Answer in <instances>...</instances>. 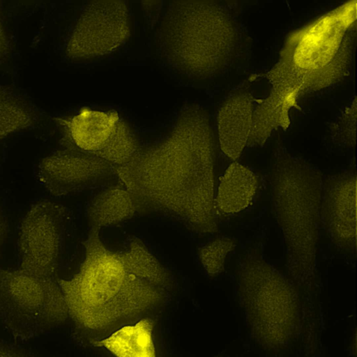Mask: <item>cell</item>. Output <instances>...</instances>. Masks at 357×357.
Instances as JSON below:
<instances>
[{
  "label": "cell",
  "mask_w": 357,
  "mask_h": 357,
  "mask_svg": "<svg viewBox=\"0 0 357 357\" xmlns=\"http://www.w3.org/2000/svg\"><path fill=\"white\" fill-rule=\"evenodd\" d=\"M130 28V13L126 1H91L82 10L68 38L66 54L75 60L109 54L129 38Z\"/></svg>",
  "instance_id": "9c48e42d"
},
{
  "label": "cell",
  "mask_w": 357,
  "mask_h": 357,
  "mask_svg": "<svg viewBox=\"0 0 357 357\" xmlns=\"http://www.w3.org/2000/svg\"><path fill=\"white\" fill-rule=\"evenodd\" d=\"M321 221L332 242L344 251L356 247V174L338 173L323 183Z\"/></svg>",
  "instance_id": "8fae6325"
},
{
  "label": "cell",
  "mask_w": 357,
  "mask_h": 357,
  "mask_svg": "<svg viewBox=\"0 0 357 357\" xmlns=\"http://www.w3.org/2000/svg\"><path fill=\"white\" fill-rule=\"evenodd\" d=\"M153 331V321L145 318L121 327L107 337L94 340L93 344L116 357H156Z\"/></svg>",
  "instance_id": "e0dca14e"
},
{
  "label": "cell",
  "mask_w": 357,
  "mask_h": 357,
  "mask_svg": "<svg viewBox=\"0 0 357 357\" xmlns=\"http://www.w3.org/2000/svg\"><path fill=\"white\" fill-rule=\"evenodd\" d=\"M236 247V241L229 236L217 237L202 246L198 257L207 275L215 277L225 268L227 255Z\"/></svg>",
  "instance_id": "7402d4cb"
},
{
  "label": "cell",
  "mask_w": 357,
  "mask_h": 357,
  "mask_svg": "<svg viewBox=\"0 0 357 357\" xmlns=\"http://www.w3.org/2000/svg\"><path fill=\"white\" fill-rule=\"evenodd\" d=\"M0 357H45L16 344L0 339Z\"/></svg>",
  "instance_id": "cb8c5ba5"
},
{
  "label": "cell",
  "mask_w": 357,
  "mask_h": 357,
  "mask_svg": "<svg viewBox=\"0 0 357 357\" xmlns=\"http://www.w3.org/2000/svg\"><path fill=\"white\" fill-rule=\"evenodd\" d=\"M137 213L132 195L120 183L99 192L89 201L86 208L91 227L99 229L118 225Z\"/></svg>",
  "instance_id": "2e32d148"
},
{
  "label": "cell",
  "mask_w": 357,
  "mask_h": 357,
  "mask_svg": "<svg viewBox=\"0 0 357 357\" xmlns=\"http://www.w3.org/2000/svg\"><path fill=\"white\" fill-rule=\"evenodd\" d=\"M121 252L126 264L136 276L167 291L170 288L169 273L140 239L132 238Z\"/></svg>",
  "instance_id": "ac0fdd59"
},
{
  "label": "cell",
  "mask_w": 357,
  "mask_h": 357,
  "mask_svg": "<svg viewBox=\"0 0 357 357\" xmlns=\"http://www.w3.org/2000/svg\"><path fill=\"white\" fill-rule=\"evenodd\" d=\"M69 319L58 278L0 268V325L13 337L31 339Z\"/></svg>",
  "instance_id": "52a82bcc"
},
{
  "label": "cell",
  "mask_w": 357,
  "mask_h": 357,
  "mask_svg": "<svg viewBox=\"0 0 357 357\" xmlns=\"http://www.w3.org/2000/svg\"><path fill=\"white\" fill-rule=\"evenodd\" d=\"M298 99L294 93L271 87L268 96L254 107L247 146H261L275 130L288 128L290 109L297 106Z\"/></svg>",
  "instance_id": "5bb4252c"
},
{
  "label": "cell",
  "mask_w": 357,
  "mask_h": 357,
  "mask_svg": "<svg viewBox=\"0 0 357 357\" xmlns=\"http://www.w3.org/2000/svg\"><path fill=\"white\" fill-rule=\"evenodd\" d=\"M355 31L356 26L347 32L335 57L304 86L301 95L328 87L347 75L353 57Z\"/></svg>",
  "instance_id": "ffe728a7"
},
{
  "label": "cell",
  "mask_w": 357,
  "mask_h": 357,
  "mask_svg": "<svg viewBox=\"0 0 357 357\" xmlns=\"http://www.w3.org/2000/svg\"><path fill=\"white\" fill-rule=\"evenodd\" d=\"M236 289L252 338L268 351H280L298 335L301 296L286 278L255 252L245 253L238 265Z\"/></svg>",
  "instance_id": "5b68a950"
},
{
  "label": "cell",
  "mask_w": 357,
  "mask_h": 357,
  "mask_svg": "<svg viewBox=\"0 0 357 357\" xmlns=\"http://www.w3.org/2000/svg\"><path fill=\"white\" fill-rule=\"evenodd\" d=\"M253 98L248 91H239L228 98L217 114V130L220 149L233 160L247 146L254 109Z\"/></svg>",
  "instance_id": "4fadbf2b"
},
{
  "label": "cell",
  "mask_w": 357,
  "mask_h": 357,
  "mask_svg": "<svg viewBox=\"0 0 357 357\" xmlns=\"http://www.w3.org/2000/svg\"><path fill=\"white\" fill-rule=\"evenodd\" d=\"M356 1H350L289 35L277 63L266 73L272 88L301 95L304 86L337 53L356 26Z\"/></svg>",
  "instance_id": "8992f818"
},
{
  "label": "cell",
  "mask_w": 357,
  "mask_h": 357,
  "mask_svg": "<svg viewBox=\"0 0 357 357\" xmlns=\"http://www.w3.org/2000/svg\"><path fill=\"white\" fill-rule=\"evenodd\" d=\"M113 169L138 213L163 215L202 235L217 231L215 143L208 116L200 106L185 107L163 139L139 148Z\"/></svg>",
  "instance_id": "6da1fadb"
},
{
  "label": "cell",
  "mask_w": 357,
  "mask_h": 357,
  "mask_svg": "<svg viewBox=\"0 0 357 357\" xmlns=\"http://www.w3.org/2000/svg\"><path fill=\"white\" fill-rule=\"evenodd\" d=\"M356 97L342 112L340 116L333 123L331 135L333 141L340 146L352 148L356 139Z\"/></svg>",
  "instance_id": "603a6c76"
},
{
  "label": "cell",
  "mask_w": 357,
  "mask_h": 357,
  "mask_svg": "<svg viewBox=\"0 0 357 357\" xmlns=\"http://www.w3.org/2000/svg\"><path fill=\"white\" fill-rule=\"evenodd\" d=\"M7 231V223L3 212L0 206V252Z\"/></svg>",
  "instance_id": "484cf974"
},
{
  "label": "cell",
  "mask_w": 357,
  "mask_h": 357,
  "mask_svg": "<svg viewBox=\"0 0 357 357\" xmlns=\"http://www.w3.org/2000/svg\"><path fill=\"white\" fill-rule=\"evenodd\" d=\"M36 118L32 108L19 94L0 84V142L30 128Z\"/></svg>",
  "instance_id": "d6986e66"
},
{
  "label": "cell",
  "mask_w": 357,
  "mask_h": 357,
  "mask_svg": "<svg viewBox=\"0 0 357 357\" xmlns=\"http://www.w3.org/2000/svg\"><path fill=\"white\" fill-rule=\"evenodd\" d=\"M10 54V42L0 17V66L8 60Z\"/></svg>",
  "instance_id": "d4e9b609"
},
{
  "label": "cell",
  "mask_w": 357,
  "mask_h": 357,
  "mask_svg": "<svg viewBox=\"0 0 357 357\" xmlns=\"http://www.w3.org/2000/svg\"><path fill=\"white\" fill-rule=\"evenodd\" d=\"M114 175L113 166L92 154L65 148L43 158L36 176L52 195L62 197L97 185Z\"/></svg>",
  "instance_id": "30bf717a"
},
{
  "label": "cell",
  "mask_w": 357,
  "mask_h": 357,
  "mask_svg": "<svg viewBox=\"0 0 357 357\" xmlns=\"http://www.w3.org/2000/svg\"><path fill=\"white\" fill-rule=\"evenodd\" d=\"M100 229L91 227L83 260L69 279H59L69 317L87 329H101L165 301L167 290L136 276L121 251L103 243Z\"/></svg>",
  "instance_id": "3957f363"
},
{
  "label": "cell",
  "mask_w": 357,
  "mask_h": 357,
  "mask_svg": "<svg viewBox=\"0 0 357 357\" xmlns=\"http://www.w3.org/2000/svg\"><path fill=\"white\" fill-rule=\"evenodd\" d=\"M139 146L128 124L120 119L111 137L96 156L113 167L127 163L137 152Z\"/></svg>",
  "instance_id": "44dd1931"
},
{
  "label": "cell",
  "mask_w": 357,
  "mask_h": 357,
  "mask_svg": "<svg viewBox=\"0 0 357 357\" xmlns=\"http://www.w3.org/2000/svg\"><path fill=\"white\" fill-rule=\"evenodd\" d=\"M270 183L273 213L284 245L287 272L304 302L314 305L319 292L322 173L278 144L272 158Z\"/></svg>",
  "instance_id": "7a4b0ae2"
},
{
  "label": "cell",
  "mask_w": 357,
  "mask_h": 357,
  "mask_svg": "<svg viewBox=\"0 0 357 357\" xmlns=\"http://www.w3.org/2000/svg\"><path fill=\"white\" fill-rule=\"evenodd\" d=\"M119 114L84 107L66 119H58L66 134V148L96 155L113 134Z\"/></svg>",
  "instance_id": "7c38bea8"
},
{
  "label": "cell",
  "mask_w": 357,
  "mask_h": 357,
  "mask_svg": "<svg viewBox=\"0 0 357 357\" xmlns=\"http://www.w3.org/2000/svg\"><path fill=\"white\" fill-rule=\"evenodd\" d=\"M258 186L257 178L248 167L231 163L221 176L214 196L216 215H232L250 206Z\"/></svg>",
  "instance_id": "9a60e30c"
},
{
  "label": "cell",
  "mask_w": 357,
  "mask_h": 357,
  "mask_svg": "<svg viewBox=\"0 0 357 357\" xmlns=\"http://www.w3.org/2000/svg\"><path fill=\"white\" fill-rule=\"evenodd\" d=\"M236 20L229 8L209 0H183L168 6L160 31L167 63L190 78L207 79L227 70L240 47Z\"/></svg>",
  "instance_id": "277c9868"
},
{
  "label": "cell",
  "mask_w": 357,
  "mask_h": 357,
  "mask_svg": "<svg viewBox=\"0 0 357 357\" xmlns=\"http://www.w3.org/2000/svg\"><path fill=\"white\" fill-rule=\"evenodd\" d=\"M66 210L50 200L33 204L19 227V268L38 278L55 279L58 269Z\"/></svg>",
  "instance_id": "ba28073f"
}]
</instances>
